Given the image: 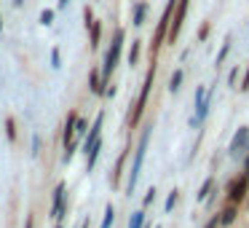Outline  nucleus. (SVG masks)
Listing matches in <instances>:
<instances>
[{"label": "nucleus", "mask_w": 249, "mask_h": 228, "mask_svg": "<svg viewBox=\"0 0 249 228\" xmlns=\"http://www.w3.org/2000/svg\"><path fill=\"white\" fill-rule=\"evenodd\" d=\"M142 226H145V209L131 212V217H129V228H142Z\"/></svg>", "instance_id": "obj_20"}, {"label": "nucleus", "mask_w": 249, "mask_h": 228, "mask_svg": "<svg viewBox=\"0 0 249 228\" xmlns=\"http://www.w3.org/2000/svg\"><path fill=\"white\" fill-rule=\"evenodd\" d=\"M177 199H179V190H177V188H174V190H172V193H169V196H166V204H163V212H166V215H169V212H172V209H174V204H177Z\"/></svg>", "instance_id": "obj_23"}, {"label": "nucleus", "mask_w": 249, "mask_h": 228, "mask_svg": "<svg viewBox=\"0 0 249 228\" xmlns=\"http://www.w3.org/2000/svg\"><path fill=\"white\" fill-rule=\"evenodd\" d=\"M113 223H115V207L107 204V207H105V217H102V226H99V228H110Z\"/></svg>", "instance_id": "obj_21"}, {"label": "nucleus", "mask_w": 249, "mask_h": 228, "mask_svg": "<svg viewBox=\"0 0 249 228\" xmlns=\"http://www.w3.org/2000/svg\"><path fill=\"white\" fill-rule=\"evenodd\" d=\"M51 22H54V11H51V8H46V11H40V24H46V27H49Z\"/></svg>", "instance_id": "obj_26"}, {"label": "nucleus", "mask_w": 249, "mask_h": 228, "mask_svg": "<svg viewBox=\"0 0 249 228\" xmlns=\"http://www.w3.org/2000/svg\"><path fill=\"white\" fill-rule=\"evenodd\" d=\"M129 151H131V148L126 145L124 151H121V156L115 158L113 174H110V185H113V188H118V185H121V174H124V167H126V158H129Z\"/></svg>", "instance_id": "obj_8"}, {"label": "nucleus", "mask_w": 249, "mask_h": 228, "mask_svg": "<svg viewBox=\"0 0 249 228\" xmlns=\"http://www.w3.org/2000/svg\"><path fill=\"white\" fill-rule=\"evenodd\" d=\"M236 217H238V207L236 204H222V209L217 212V220H220V228H228V226H233L236 223Z\"/></svg>", "instance_id": "obj_10"}, {"label": "nucleus", "mask_w": 249, "mask_h": 228, "mask_svg": "<svg viewBox=\"0 0 249 228\" xmlns=\"http://www.w3.org/2000/svg\"><path fill=\"white\" fill-rule=\"evenodd\" d=\"M225 190H228V196H225V201L228 204H241V201H247V196H249V177L247 174H238V177H233L231 183L225 185Z\"/></svg>", "instance_id": "obj_5"}, {"label": "nucleus", "mask_w": 249, "mask_h": 228, "mask_svg": "<svg viewBox=\"0 0 249 228\" xmlns=\"http://www.w3.org/2000/svg\"><path fill=\"white\" fill-rule=\"evenodd\" d=\"M102 126H105V113H99L97 118H94V124H91V129L86 132V137L81 140V148H83V153H89L91 151V145L97 140H102Z\"/></svg>", "instance_id": "obj_7"}, {"label": "nucleus", "mask_w": 249, "mask_h": 228, "mask_svg": "<svg viewBox=\"0 0 249 228\" xmlns=\"http://www.w3.org/2000/svg\"><path fill=\"white\" fill-rule=\"evenodd\" d=\"M153 201H156V188H147V193H145V201H142V207H150Z\"/></svg>", "instance_id": "obj_30"}, {"label": "nucleus", "mask_w": 249, "mask_h": 228, "mask_svg": "<svg viewBox=\"0 0 249 228\" xmlns=\"http://www.w3.org/2000/svg\"><path fill=\"white\" fill-rule=\"evenodd\" d=\"M56 228H62V226H56Z\"/></svg>", "instance_id": "obj_37"}, {"label": "nucleus", "mask_w": 249, "mask_h": 228, "mask_svg": "<svg viewBox=\"0 0 249 228\" xmlns=\"http://www.w3.org/2000/svg\"><path fill=\"white\" fill-rule=\"evenodd\" d=\"M75 121H78V113H75V110H72V113H67V121H65V134H62L65 145H70V142L75 140Z\"/></svg>", "instance_id": "obj_13"}, {"label": "nucleus", "mask_w": 249, "mask_h": 228, "mask_svg": "<svg viewBox=\"0 0 249 228\" xmlns=\"http://www.w3.org/2000/svg\"><path fill=\"white\" fill-rule=\"evenodd\" d=\"M51 67H54V70H59V67H62V54H59V49L51 51Z\"/></svg>", "instance_id": "obj_28"}, {"label": "nucleus", "mask_w": 249, "mask_h": 228, "mask_svg": "<svg viewBox=\"0 0 249 228\" xmlns=\"http://www.w3.org/2000/svg\"><path fill=\"white\" fill-rule=\"evenodd\" d=\"M140 54H142V40L137 38V40H131L129 54H126V62H129V67H137V65H140Z\"/></svg>", "instance_id": "obj_16"}, {"label": "nucleus", "mask_w": 249, "mask_h": 228, "mask_svg": "<svg viewBox=\"0 0 249 228\" xmlns=\"http://www.w3.org/2000/svg\"><path fill=\"white\" fill-rule=\"evenodd\" d=\"M244 151H249V126H238L236 134L228 142V156L231 158H238Z\"/></svg>", "instance_id": "obj_6"}, {"label": "nucleus", "mask_w": 249, "mask_h": 228, "mask_svg": "<svg viewBox=\"0 0 249 228\" xmlns=\"http://www.w3.org/2000/svg\"><path fill=\"white\" fill-rule=\"evenodd\" d=\"M6 134L8 140H17V121L14 118H6Z\"/></svg>", "instance_id": "obj_24"}, {"label": "nucleus", "mask_w": 249, "mask_h": 228, "mask_svg": "<svg viewBox=\"0 0 249 228\" xmlns=\"http://www.w3.org/2000/svg\"><path fill=\"white\" fill-rule=\"evenodd\" d=\"M94 19H97V17H94V8H91V6H86V8H83V24H86V30L91 27Z\"/></svg>", "instance_id": "obj_25"}, {"label": "nucleus", "mask_w": 249, "mask_h": 228, "mask_svg": "<svg viewBox=\"0 0 249 228\" xmlns=\"http://www.w3.org/2000/svg\"><path fill=\"white\" fill-rule=\"evenodd\" d=\"M65 212H67V207H65V183H59V185H56V190H54V217H56V220H62Z\"/></svg>", "instance_id": "obj_12"}, {"label": "nucleus", "mask_w": 249, "mask_h": 228, "mask_svg": "<svg viewBox=\"0 0 249 228\" xmlns=\"http://www.w3.org/2000/svg\"><path fill=\"white\" fill-rule=\"evenodd\" d=\"M67 3H70V0H59V8H67Z\"/></svg>", "instance_id": "obj_32"}, {"label": "nucleus", "mask_w": 249, "mask_h": 228, "mask_svg": "<svg viewBox=\"0 0 249 228\" xmlns=\"http://www.w3.org/2000/svg\"><path fill=\"white\" fill-rule=\"evenodd\" d=\"M124 40H126V30L124 27H115L113 40H110V49L105 51V59H102V78L107 83H110L113 70L118 67V62H121V54H124Z\"/></svg>", "instance_id": "obj_3"}, {"label": "nucleus", "mask_w": 249, "mask_h": 228, "mask_svg": "<svg viewBox=\"0 0 249 228\" xmlns=\"http://www.w3.org/2000/svg\"><path fill=\"white\" fill-rule=\"evenodd\" d=\"M147 11H150V3L147 0H137L134 8H131V24L134 27H142L147 22Z\"/></svg>", "instance_id": "obj_9"}, {"label": "nucleus", "mask_w": 249, "mask_h": 228, "mask_svg": "<svg viewBox=\"0 0 249 228\" xmlns=\"http://www.w3.org/2000/svg\"><path fill=\"white\" fill-rule=\"evenodd\" d=\"M86 132H89V121L86 118H78L75 121V140H83V137H86Z\"/></svg>", "instance_id": "obj_22"}, {"label": "nucleus", "mask_w": 249, "mask_h": 228, "mask_svg": "<svg viewBox=\"0 0 249 228\" xmlns=\"http://www.w3.org/2000/svg\"><path fill=\"white\" fill-rule=\"evenodd\" d=\"M81 228H89V220H83V226Z\"/></svg>", "instance_id": "obj_33"}, {"label": "nucleus", "mask_w": 249, "mask_h": 228, "mask_svg": "<svg viewBox=\"0 0 249 228\" xmlns=\"http://www.w3.org/2000/svg\"><path fill=\"white\" fill-rule=\"evenodd\" d=\"M238 76H241V67H233L228 76V86H238Z\"/></svg>", "instance_id": "obj_27"}, {"label": "nucleus", "mask_w": 249, "mask_h": 228, "mask_svg": "<svg viewBox=\"0 0 249 228\" xmlns=\"http://www.w3.org/2000/svg\"><path fill=\"white\" fill-rule=\"evenodd\" d=\"M212 188H214V177H206L204 183H201V188H198V193H196V201H206L212 196Z\"/></svg>", "instance_id": "obj_17"}, {"label": "nucleus", "mask_w": 249, "mask_h": 228, "mask_svg": "<svg viewBox=\"0 0 249 228\" xmlns=\"http://www.w3.org/2000/svg\"><path fill=\"white\" fill-rule=\"evenodd\" d=\"M156 228H161V226H156Z\"/></svg>", "instance_id": "obj_36"}, {"label": "nucleus", "mask_w": 249, "mask_h": 228, "mask_svg": "<svg viewBox=\"0 0 249 228\" xmlns=\"http://www.w3.org/2000/svg\"><path fill=\"white\" fill-rule=\"evenodd\" d=\"M182 78H185V70H182V67H177V70L172 73V78H169V92H172V94L179 92V86H182Z\"/></svg>", "instance_id": "obj_18"}, {"label": "nucleus", "mask_w": 249, "mask_h": 228, "mask_svg": "<svg viewBox=\"0 0 249 228\" xmlns=\"http://www.w3.org/2000/svg\"><path fill=\"white\" fill-rule=\"evenodd\" d=\"M188 11H190V0H177V6H174V17H172V24H169L166 46H174V43L179 40V33H182L185 22H188Z\"/></svg>", "instance_id": "obj_4"}, {"label": "nucleus", "mask_w": 249, "mask_h": 228, "mask_svg": "<svg viewBox=\"0 0 249 228\" xmlns=\"http://www.w3.org/2000/svg\"><path fill=\"white\" fill-rule=\"evenodd\" d=\"M244 174H247V177H249V169H244Z\"/></svg>", "instance_id": "obj_35"}, {"label": "nucleus", "mask_w": 249, "mask_h": 228, "mask_svg": "<svg viewBox=\"0 0 249 228\" xmlns=\"http://www.w3.org/2000/svg\"><path fill=\"white\" fill-rule=\"evenodd\" d=\"M231 49H233V38H231V35H225V40H222L220 51H217V57H214V67H222V65H225V59H228V54H231Z\"/></svg>", "instance_id": "obj_15"}, {"label": "nucleus", "mask_w": 249, "mask_h": 228, "mask_svg": "<svg viewBox=\"0 0 249 228\" xmlns=\"http://www.w3.org/2000/svg\"><path fill=\"white\" fill-rule=\"evenodd\" d=\"M99 40H102V22L94 19L91 27H89V46H91V51L99 49Z\"/></svg>", "instance_id": "obj_14"}, {"label": "nucleus", "mask_w": 249, "mask_h": 228, "mask_svg": "<svg viewBox=\"0 0 249 228\" xmlns=\"http://www.w3.org/2000/svg\"><path fill=\"white\" fill-rule=\"evenodd\" d=\"M238 89H241V92H249V65L244 67V76H241V83H238Z\"/></svg>", "instance_id": "obj_29"}, {"label": "nucleus", "mask_w": 249, "mask_h": 228, "mask_svg": "<svg viewBox=\"0 0 249 228\" xmlns=\"http://www.w3.org/2000/svg\"><path fill=\"white\" fill-rule=\"evenodd\" d=\"M209 35H212V22H201V27H198V33H196V40H198V43H206V40H209Z\"/></svg>", "instance_id": "obj_19"}, {"label": "nucleus", "mask_w": 249, "mask_h": 228, "mask_svg": "<svg viewBox=\"0 0 249 228\" xmlns=\"http://www.w3.org/2000/svg\"><path fill=\"white\" fill-rule=\"evenodd\" d=\"M204 228H220V220H217V215H212L209 220H206V226Z\"/></svg>", "instance_id": "obj_31"}, {"label": "nucleus", "mask_w": 249, "mask_h": 228, "mask_svg": "<svg viewBox=\"0 0 249 228\" xmlns=\"http://www.w3.org/2000/svg\"><path fill=\"white\" fill-rule=\"evenodd\" d=\"M150 134H153V129H150V126H145V129H142V137H140V142H137V148H134V161H131L129 180H126V193H129V196L134 193L137 183H140L142 164H145V153H147V145H150Z\"/></svg>", "instance_id": "obj_2"}, {"label": "nucleus", "mask_w": 249, "mask_h": 228, "mask_svg": "<svg viewBox=\"0 0 249 228\" xmlns=\"http://www.w3.org/2000/svg\"><path fill=\"white\" fill-rule=\"evenodd\" d=\"M156 70H158V59L147 65V73H145V81H142V89L137 94L134 105H131V113H129V129H137L142 121V113L147 108V99H150V92H153V81H156Z\"/></svg>", "instance_id": "obj_1"}, {"label": "nucleus", "mask_w": 249, "mask_h": 228, "mask_svg": "<svg viewBox=\"0 0 249 228\" xmlns=\"http://www.w3.org/2000/svg\"><path fill=\"white\" fill-rule=\"evenodd\" d=\"M107 86L110 83L102 78V70H99V67H91V73H89V89H91V94H105Z\"/></svg>", "instance_id": "obj_11"}, {"label": "nucleus", "mask_w": 249, "mask_h": 228, "mask_svg": "<svg viewBox=\"0 0 249 228\" xmlns=\"http://www.w3.org/2000/svg\"><path fill=\"white\" fill-rule=\"evenodd\" d=\"M0 30H3V17H0Z\"/></svg>", "instance_id": "obj_34"}]
</instances>
